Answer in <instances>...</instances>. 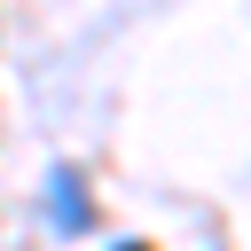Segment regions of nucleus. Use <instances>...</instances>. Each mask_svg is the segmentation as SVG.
I'll list each match as a JSON object with an SVG mask.
<instances>
[{
  "label": "nucleus",
  "instance_id": "1",
  "mask_svg": "<svg viewBox=\"0 0 251 251\" xmlns=\"http://www.w3.org/2000/svg\"><path fill=\"white\" fill-rule=\"evenodd\" d=\"M39 204H47V227H55L63 243L94 227V196H86V173H78L71 157H63V165H47V196H39Z\"/></svg>",
  "mask_w": 251,
  "mask_h": 251
},
{
  "label": "nucleus",
  "instance_id": "2",
  "mask_svg": "<svg viewBox=\"0 0 251 251\" xmlns=\"http://www.w3.org/2000/svg\"><path fill=\"white\" fill-rule=\"evenodd\" d=\"M110 251H149V243H141V235H126V243H110Z\"/></svg>",
  "mask_w": 251,
  "mask_h": 251
}]
</instances>
